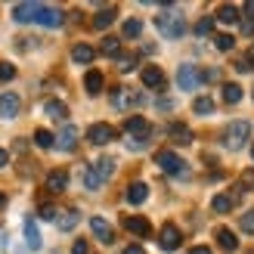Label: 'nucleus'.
Instances as JSON below:
<instances>
[{"label": "nucleus", "instance_id": "20e7f679", "mask_svg": "<svg viewBox=\"0 0 254 254\" xmlns=\"http://www.w3.org/2000/svg\"><path fill=\"white\" fill-rule=\"evenodd\" d=\"M198 84H205V81H201V71L195 65H180L177 68V87H180V90L192 93V90H198Z\"/></svg>", "mask_w": 254, "mask_h": 254}, {"label": "nucleus", "instance_id": "aec40b11", "mask_svg": "<svg viewBox=\"0 0 254 254\" xmlns=\"http://www.w3.org/2000/svg\"><path fill=\"white\" fill-rule=\"evenodd\" d=\"M233 205H236V195L233 192H217V195L211 198V208L217 211V214H230Z\"/></svg>", "mask_w": 254, "mask_h": 254}, {"label": "nucleus", "instance_id": "a878e982", "mask_svg": "<svg viewBox=\"0 0 254 254\" xmlns=\"http://www.w3.org/2000/svg\"><path fill=\"white\" fill-rule=\"evenodd\" d=\"M56 226H59L62 233H71L74 226H78V211H74V208H68V211H62L59 217H56Z\"/></svg>", "mask_w": 254, "mask_h": 254}, {"label": "nucleus", "instance_id": "49530a36", "mask_svg": "<svg viewBox=\"0 0 254 254\" xmlns=\"http://www.w3.org/2000/svg\"><path fill=\"white\" fill-rule=\"evenodd\" d=\"M189 254H211V248H205V245H195V248H189Z\"/></svg>", "mask_w": 254, "mask_h": 254}, {"label": "nucleus", "instance_id": "09e8293b", "mask_svg": "<svg viewBox=\"0 0 254 254\" xmlns=\"http://www.w3.org/2000/svg\"><path fill=\"white\" fill-rule=\"evenodd\" d=\"M242 31H245V34H254V22L245 19V22H242Z\"/></svg>", "mask_w": 254, "mask_h": 254}, {"label": "nucleus", "instance_id": "f8f14e48", "mask_svg": "<svg viewBox=\"0 0 254 254\" xmlns=\"http://www.w3.org/2000/svg\"><path fill=\"white\" fill-rule=\"evenodd\" d=\"M124 130L130 133V139H146V136H149V121L139 118V115H133V118L124 121Z\"/></svg>", "mask_w": 254, "mask_h": 254}, {"label": "nucleus", "instance_id": "603ef678", "mask_svg": "<svg viewBox=\"0 0 254 254\" xmlns=\"http://www.w3.org/2000/svg\"><path fill=\"white\" fill-rule=\"evenodd\" d=\"M251 158H254V146H251Z\"/></svg>", "mask_w": 254, "mask_h": 254}, {"label": "nucleus", "instance_id": "5701e85b", "mask_svg": "<svg viewBox=\"0 0 254 254\" xmlns=\"http://www.w3.org/2000/svg\"><path fill=\"white\" fill-rule=\"evenodd\" d=\"M25 242H28V248H31V251H37V248H41V230H37L34 217H28V220H25Z\"/></svg>", "mask_w": 254, "mask_h": 254}, {"label": "nucleus", "instance_id": "f3484780", "mask_svg": "<svg viewBox=\"0 0 254 254\" xmlns=\"http://www.w3.org/2000/svg\"><path fill=\"white\" fill-rule=\"evenodd\" d=\"M65 186H68L65 171H50L47 174V192H65Z\"/></svg>", "mask_w": 254, "mask_h": 254}, {"label": "nucleus", "instance_id": "7ed1b4c3", "mask_svg": "<svg viewBox=\"0 0 254 254\" xmlns=\"http://www.w3.org/2000/svg\"><path fill=\"white\" fill-rule=\"evenodd\" d=\"M248 136H251V124L242 118V121H233L230 127H226L223 143H226V149H242L248 143Z\"/></svg>", "mask_w": 254, "mask_h": 254}, {"label": "nucleus", "instance_id": "c9c22d12", "mask_svg": "<svg viewBox=\"0 0 254 254\" xmlns=\"http://www.w3.org/2000/svg\"><path fill=\"white\" fill-rule=\"evenodd\" d=\"M121 31H124V37H139V31H143V22H139V19H127Z\"/></svg>", "mask_w": 254, "mask_h": 254}, {"label": "nucleus", "instance_id": "a211bd4d", "mask_svg": "<svg viewBox=\"0 0 254 254\" xmlns=\"http://www.w3.org/2000/svg\"><path fill=\"white\" fill-rule=\"evenodd\" d=\"M124 198H127V205H143V201L149 198V186L146 183H130Z\"/></svg>", "mask_w": 254, "mask_h": 254}, {"label": "nucleus", "instance_id": "c03bdc74", "mask_svg": "<svg viewBox=\"0 0 254 254\" xmlns=\"http://www.w3.org/2000/svg\"><path fill=\"white\" fill-rule=\"evenodd\" d=\"M242 19L254 22V0H248V3H245V9H242Z\"/></svg>", "mask_w": 254, "mask_h": 254}, {"label": "nucleus", "instance_id": "bb28decb", "mask_svg": "<svg viewBox=\"0 0 254 254\" xmlns=\"http://www.w3.org/2000/svg\"><path fill=\"white\" fill-rule=\"evenodd\" d=\"M217 242H220L223 251H236V248H239L236 233H233V230H226V226H220V230H217Z\"/></svg>", "mask_w": 254, "mask_h": 254}, {"label": "nucleus", "instance_id": "ddd939ff", "mask_svg": "<svg viewBox=\"0 0 254 254\" xmlns=\"http://www.w3.org/2000/svg\"><path fill=\"white\" fill-rule=\"evenodd\" d=\"M139 103V96L130 93V90H124V87H118V90H112V106L115 109H130Z\"/></svg>", "mask_w": 254, "mask_h": 254}, {"label": "nucleus", "instance_id": "c756f323", "mask_svg": "<svg viewBox=\"0 0 254 254\" xmlns=\"http://www.w3.org/2000/svg\"><path fill=\"white\" fill-rule=\"evenodd\" d=\"M115 168H118V164H115V158H112V155H103V158L96 161V171H99V177H103V180H109V177L115 174Z\"/></svg>", "mask_w": 254, "mask_h": 254}, {"label": "nucleus", "instance_id": "8fccbe9b", "mask_svg": "<svg viewBox=\"0 0 254 254\" xmlns=\"http://www.w3.org/2000/svg\"><path fill=\"white\" fill-rule=\"evenodd\" d=\"M6 208V192H0V211Z\"/></svg>", "mask_w": 254, "mask_h": 254}, {"label": "nucleus", "instance_id": "f257e3e1", "mask_svg": "<svg viewBox=\"0 0 254 254\" xmlns=\"http://www.w3.org/2000/svg\"><path fill=\"white\" fill-rule=\"evenodd\" d=\"M155 28H158L164 37H168V41H177V37H183V34H186V22H183L180 12H174L171 3H168V6H164V12L155 19Z\"/></svg>", "mask_w": 254, "mask_h": 254}, {"label": "nucleus", "instance_id": "9d476101", "mask_svg": "<svg viewBox=\"0 0 254 254\" xmlns=\"http://www.w3.org/2000/svg\"><path fill=\"white\" fill-rule=\"evenodd\" d=\"M62 19H65V16H62L56 6H44V3H41V12H37V25H44V28H59Z\"/></svg>", "mask_w": 254, "mask_h": 254}, {"label": "nucleus", "instance_id": "b1692460", "mask_svg": "<svg viewBox=\"0 0 254 254\" xmlns=\"http://www.w3.org/2000/svg\"><path fill=\"white\" fill-rule=\"evenodd\" d=\"M214 19H217V22H223V25H236L239 19H242V12H239L233 3H223V6L217 9V16H214Z\"/></svg>", "mask_w": 254, "mask_h": 254}, {"label": "nucleus", "instance_id": "4c0bfd02", "mask_svg": "<svg viewBox=\"0 0 254 254\" xmlns=\"http://www.w3.org/2000/svg\"><path fill=\"white\" fill-rule=\"evenodd\" d=\"M12 78H16V65L12 62H0V84H6Z\"/></svg>", "mask_w": 254, "mask_h": 254}, {"label": "nucleus", "instance_id": "c85d7f7f", "mask_svg": "<svg viewBox=\"0 0 254 254\" xmlns=\"http://www.w3.org/2000/svg\"><path fill=\"white\" fill-rule=\"evenodd\" d=\"M242 87H239V84H223V103L226 106H236L239 103V99H242Z\"/></svg>", "mask_w": 254, "mask_h": 254}, {"label": "nucleus", "instance_id": "3c124183", "mask_svg": "<svg viewBox=\"0 0 254 254\" xmlns=\"http://www.w3.org/2000/svg\"><path fill=\"white\" fill-rule=\"evenodd\" d=\"M248 65H251V68H254V53H251V59H248Z\"/></svg>", "mask_w": 254, "mask_h": 254}, {"label": "nucleus", "instance_id": "6e6552de", "mask_svg": "<svg viewBox=\"0 0 254 254\" xmlns=\"http://www.w3.org/2000/svg\"><path fill=\"white\" fill-rule=\"evenodd\" d=\"M19 109H22V99L19 93H0V118H16L19 115Z\"/></svg>", "mask_w": 254, "mask_h": 254}, {"label": "nucleus", "instance_id": "9b49d317", "mask_svg": "<svg viewBox=\"0 0 254 254\" xmlns=\"http://www.w3.org/2000/svg\"><path fill=\"white\" fill-rule=\"evenodd\" d=\"M37 12H41V3H16L12 6V19L16 22H37Z\"/></svg>", "mask_w": 254, "mask_h": 254}, {"label": "nucleus", "instance_id": "de8ad7c7", "mask_svg": "<svg viewBox=\"0 0 254 254\" xmlns=\"http://www.w3.org/2000/svg\"><path fill=\"white\" fill-rule=\"evenodd\" d=\"M6 161H9V152H6V149H0V168H6Z\"/></svg>", "mask_w": 254, "mask_h": 254}, {"label": "nucleus", "instance_id": "6ab92c4d", "mask_svg": "<svg viewBox=\"0 0 254 254\" xmlns=\"http://www.w3.org/2000/svg\"><path fill=\"white\" fill-rule=\"evenodd\" d=\"M71 59L78 62V65H90V62L96 59V50H93L90 44H74V50H71Z\"/></svg>", "mask_w": 254, "mask_h": 254}, {"label": "nucleus", "instance_id": "393cba45", "mask_svg": "<svg viewBox=\"0 0 254 254\" xmlns=\"http://www.w3.org/2000/svg\"><path fill=\"white\" fill-rule=\"evenodd\" d=\"M112 22H115V6H103V9H99L96 16H93V28L106 31V28H109Z\"/></svg>", "mask_w": 254, "mask_h": 254}, {"label": "nucleus", "instance_id": "e433bc0d", "mask_svg": "<svg viewBox=\"0 0 254 254\" xmlns=\"http://www.w3.org/2000/svg\"><path fill=\"white\" fill-rule=\"evenodd\" d=\"M211 31H214V16L198 19V25H195V34H198V37H205V34H211Z\"/></svg>", "mask_w": 254, "mask_h": 254}, {"label": "nucleus", "instance_id": "0eeeda50", "mask_svg": "<svg viewBox=\"0 0 254 254\" xmlns=\"http://www.w3.org/2000/svg\"><path fill=\"white\" fill-rule=\"evenodd\" d=\"M90 230H93V236H96L103 245H112V242H115V230H112V223H109L106 217H90Z\"/></svg>", "mask_w": 254, "mask_h": 254}, {"label": "nucleus", "instance_id": "f704fd0d", "mask_svg": "<svg viewBox=\"0 0 254 254\" xmlns=\"http://www.w3.org/2000/svg\"><path fill=\"white\" fill-rule=\"evenodd\" d=\"M239 192H245V189H248V192H254V168H248L242 177H239Z\"/></svg>", "mask_w": 254, "mask_h": 254}, {"label": "nucleus", "instance_id": "ea45409f", "mask_svg": "<svg viewBox=\"0 0 254 254\" xmlns=\"http://www.w3.org/2000/svg\"><path fill=\"white\" fill-rule=\"evenodd\" d=\"M118 68H121V71H133V68H136V56H121V59H118Z\"/></svg>", "mask_w": 254, "mask_h": 254}, {"label": "nucleus", "instance_id": "4be33fe9", "mask_svg": "<svg viewBox=\"0 0 254 254\" xmlns=\"http://www.w3.org/2000/svg\"><path fill=\"white\" fill-rule=\"evenodd\" d=\"M44 112H47V118H53V121H65L68 118V106L59 103V99H50V103L44 106Z\"/></svg>", "mask_w": 254, "mask_h": 254}, {"label": "nucleus", "instance_id": "79ce46f5", "mask_svg": "<svg viewBox=\"0 0 254 254\" xmlns=\"http://www.w3.org/2000/svg\"><path fill=\"white\" fill-rule=\"evenodd\" d=\"M71 254H90V245H87L84 239H78V242L71 245Z\"/></svg>", "mask_w": 254, "mask_h": 254}, {"label": "nucleus", "instance_id": "39448f33", "mask_svg": "<svg viewBox=\"0 0 254 254\" xmlns=\"http://www.w3.org/2000/svg\"><path fill=\"white\" fill-rule=\"evenodd\" d=\"M180 242H183L180 230H177L174 223H164V226H161V233H158V248L171 254V251H177V248H180Z\"/></svg>", "mask_w": 254, "mask_h": 254}, {"label": "nucleus", "instance_id": "f03ea898", "mask_svg": "<svg viewBox=\"0 0 254 254\" xmlns=\"http://www.w3.org/2000/svg\"><path fill=\"white\" fill-rule=\"evenodd\" d=\"M155 164L164 171V174H171V177H186L189 171H186V161L177 155V152H171V149H158L155 152Z\"/></svg>", "mask_w": 254, "mask_h": 254}, {"label": "nucleus", "instance_id": "58836bf2", "mask_svg": "<svg viewBox=\"0 0 254 254\" xmlns=\"http://www.w3.org/2000/svg\"><path fill=\"white\" fill-rule=\"evenodd\" d=\"M239 226H242V233L254 236V211H245V214H242V220H239Z\"/></svg>", "mask_w": 254, "mask_h": 254}, {"label": "nucleus", "instance_id": "412c9836", "mask_svg": "<svg viewBox=\"0 0 254 254\" xmlns=\"http://www.w3.org/2000/svg\"><path fill=\"white\" fill-rule=\"evenodd\" d=\"M103 84H106V81H103V74H99L96 68H90V71L84 74V90L90 93V96H96V93H103Z\"/></svg>", "mask_w": 254, "mask_h": 254}, {"label": "nucleus", "instance_id": "2eb2a0df", "mask_svg": "<svg viewBox=\"0 0 254 254\" xmlns=\"http://www.w3.org/2000/svg\"><path fill=\"white\" fill-rule=\"evenodd\" d=\"M139 78H143V84L152 87V90H155V87H164V71L158 65H146L143 71H139Z\"/></svg>", "mask_w": 254, "mask_h": 254}, {"label": "nucleus", "instance_id": "a19ab883", "mask_svg": "<svg viewBox=\"0 0 254 254\" xmlns=\"http://www.w3.org/2000/svg\"><path fill=\"white\" fill-rule=\"evenodd\" d=\"M59 217V211L53 205H41V220H56Z\"/></svg>", "mask_w": 254, "mask_h": 254}, {"label": "nucleus", "instance_id": "cd10ccee", "mask_svg": "<svg viewBox=\"0 0 254 254\" xmlns=\"http://www.w3.org/2000/svg\"><path fill=\"white\" fill-rule=\"evenodd\" d=\"M81 180H84V186L90 189V192H93V189H99V186L106 183L103 177H99V171H96V168H84V171H81Z\"/></svg>", "mask_w": 254, "mask_h": 254}, {"label": "nucleus", "instance_id": "423d86ee", "mask_svg": "<svg viewBox=\"0 0 254 254\" xmlns=\"http://www.w3.org/2000/svg\"><path fill=\"white\" fill-rule=\"evenodd\" d=\"M87 139H90L93 146H106L115 139V127L112 124H90L87 127Z\"/></svg>", "mask_w": 254, "mask_h": 254}, {"label": "nucleus", "instance_id": "72a5a7b5", "mask_svg": "<svg viewBox=\"0 0 254 254\" xmlns=\"http://www.w3.org/2000/svg\"><path fill=\"white\" fill-rule=\"evenodd\" d=\"M214 44H217L220 53H230V50L236 47V37L233 34H214Z\"/></svg>", "mask_w": 254, "mask_h": 254}, {"label": "nucleus", "instance_id": "dca6fc26", "mask_svg": "<svg viewBox=\"0 0 254 254\" xmlns=\"http://www.w3.org/2000/svg\"><path fill=\"white\" fill-rule=\"evenodd\" d=\"M168 133H171L174 143H183V146L192 143V130H189L186 124H180V121H171V124H168Z\"/></svg>", "mask_w": 254, "mask_h": 254}, {"label": "nucleus", "instance_id": "37998d69", "mask_svg": "<svg viewBox=\"0 0 254 254\" xmlns=\"http://www.w3.org/2000/svg\"><path fill=\"white\" fill-rule=\"evenodd\" d=\"M201 81H220V68H208V71H201Z\"/></svg>", "mask_w": 254, "mask_h": 254}, {"label": "nucleus", "instance_id": "1a4fd4ad", "mask_svg": "<svg viewBox=\"0 0 254 254\" xmlns=\"http://www.w3.org/2000/svg\"><path fill=\"white\" fill-rule=\"evenodd\" d=\"M78 127H74V124H65V127H62V130H59V136H56V146L62 149V152H74V146H78Z\"/></svg>", "mask_w": 254, "mask_h": 254}, {"label": "nucleus", "instance_id": "4468645a", "mask_svg": "<svg viewBox=\"0 0 254 254\" xmlns=\"http://www.w3.org/2000/svg\"><path fill=\"white\" fill-rule=\"evenodd\" d=\"M124 230L133 233V236H139V239H146L152 233V226H149L146 217H124Z\"/></svg>", "mask_w": 254, "mask_h": 254}, {"label": "nucleus", "instance_id": "2f4dec72", "mask_svg": "<svg viewBox=\"0 0 254 254\" xmlns=\"http://www.w3.org/2000/svg\"><path fill=\"white\" fill-rule=\"evenodd\" d=\"M34 146H37V149H53V146H56V136L41 127V130L34 133Z\"/></svg>", "mask_w": 254, "mask_h": 254}, {"label": "nucleus", "instance_id": "a18cd8bd", "mask_svg": "<svg viewBox=\"0 0 254 254\" xmlns=\"http://www.w3.org/2000/svg\"><path fill=\"white\" fill-rule=\"evenodd\" d=\"M121 254H146V251H143V245H127Z\"/></svg>", "mask_w": 254, "mask_h": 254}, {"label": "nucleus", "instance_id": "7c9ffc66", "mask_svg": "<svg viewBox=\"0 0 254 254\" xmlns=\"http://www.w3.org/2000/svg\"><path fill=\"white\" fill-rule=\"evenodd\" d=\"M99 53H103V56H112V59L121 56V41H118V37H106L103 47H99Z\"/></svg>", "mask_w": 254, "mask_h": 254}, {"label": "nucleus", "instance_id": "473e14b6", "mask_svg": "<svg viewBox=\"0 0 254 254\" xmlns=\"http://www.w3.org/2000/svg\"><path fill=\"white\" fill-rule=\"evenodd\" d=\"M192 109H195V115H211V112H214V99L211 96H195Z\"/></svg>", "mask_w": 254, "mask_h": 254}]
</instances>
